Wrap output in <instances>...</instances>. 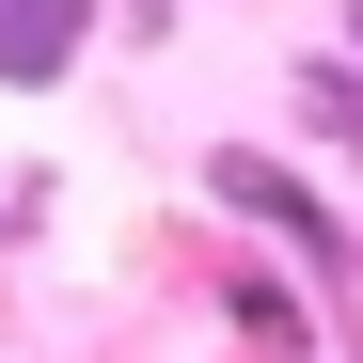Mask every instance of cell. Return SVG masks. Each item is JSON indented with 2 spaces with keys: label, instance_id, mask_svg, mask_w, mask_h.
<instances>
[{
  "label": "cell",
  "instance_id": "277c9868",
  "mask_svg": "<svg viewBox=\"0 0 363 363\" xmlns=\"http://www.w3.org/2000/svg\"><path fill=\"white\" fill-rule=\"evenodd\" d=\"M347 64H363V0H347Z\"/></svg>",
  "mask_w": 363,
  "mask_h": 363
},
{
  "label": "cell",
  "instance_id": "6da1fadb",
  "mask_svg": "<svg viewBox=\"0 0 363 363\" xmlns=\"http://www.w3.org/2000/svg\"><path fill=\"white\" fill-rule=\"evenodd\" d=\"M206 190H221L237 221H269V237H284V253H300V269H347V221H332L316 190H300V174H284V158H253V143H221V158H206Z\"/></svg>",
  "mask_w": 363,
  "mask_h": 363
},
{
  "label": "cell",
  "instance_id": "7a4b0ae2",
  "mask_svg": "<svg viewBox=\"0 0 363 363\" xmlns=\"http://www.w3.org/2000/svg\"><path fill=\"white\" fill-rule=\"evenodd\" d=\"M95 16H111V0H0V79H16V95H48V79L95 48Z\"/></svg>",
  "mask_w": 363,
  "mask_h": 363
},
{
  "label": "cell",
  "instance_id": "3957f363",
  "mask_svg": "<svg viewBox=\"0 0 363 363\" xmlns=\"http://www.w3.org/2000/svg\"><path fill=\"white\" fill-rule=\"evenodd\" d=\"M284 95H300V127H316L332 158H363V64H347V48H316V64H300Z\"/></svg>",
  "mask_w": 363,
  "mask_h": 363
}]
</instances>
